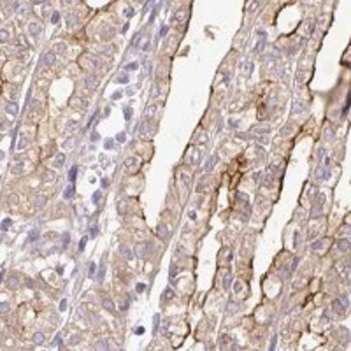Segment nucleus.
I'll list each match as a JSON object with an SVG mask.
<instances>
[{"label":"nucleus","instance_id":"1","mask_svg":"<svg viewBox=\"0 0 351 351\" xmlns=\"http://www.w3.org/2000/svg\"><path fill=\"white\" fill-rule=\"evenodd\" d=\"M53 60H54V53H48V54H46V58H44V63H46V65H49V63H53Z\"/></svg>","mask_w":351,"mask_h":351},{"label":"nucleus","instance_id":"2","mask_svg":"<svg viewBox=\"0 0 351 351\" xmlns=\"http://www.w3.org/2000/svg\"><path fill=\"white\" fill-rule=\"evenodd\" d=\"M7 111H9L11 114H16V112H18V107L13 106V104H7Z\"/></svg>","mask_w":351,"mask_h":351},{"label":"nucleus","instance_id":"3","mask_svg":"<svg viewBox=\"0 0 351 351\" xmlns=\"http://www.w3.org/2000/svg\"><path fill=\"white\" fill-rule=\"evenodd\" d=\"M184 14H186L184 11H178V13H176V18H174V19H176V21H181V19L184 18Z\"/></svg>","mask_w":351,"mask_h":351},{"label":"nucleus","instance_id":"4","mask_svg":"<svg viewBox=\"0 0 351 351\" xmlns=\"http://www.w3.org/2000/svg\"><path fill=\"white\" fill-rule=\"evenodd\" d=\"M69 179H70V183H74V179H76V167H72V170L69 172Z\"/></svg>","mask_w":351,"mask_h":351},{"label":"nucleus","instance_id":"5","mask_svg":"<svg viewBox=\"0 0 351 351\" xmlns=\"http://www.w3.org/2000/svg\"><path fill=\"white\" fill-rule=\"evenodd\" d=\"M60 21V13H53V16H51V23H58Z\"/></svg>","mask_w":351,"mask_h":351},{"label":"nucleus","instance_id":"6","mask_svg":"<svg viewBox=\"0 0 351 351\" xmlns=\"http://www.w3.org/2000/svg\"><path fill=\"white\" fill-rule=\"evenodd\" d=\"M30 32H32V34H39V27H37L35 23H32V25H30Z\"/></svg>","mask_w":351,"mask_h":351},{"label":"nucleus","instance_id":"7","mask_svg":"<svg viewBox=\"0 0 351 351\" xmlns=\"http://www.w3.org/2000/svg\"><path fill=\"white\" fill-rule=\"evenodd\" d=\"M72 193H74V188H72V186H70V188H67V191H65V199H70Z\"/></svg>","mask_w":351,"mask_h":351},{"label":"nucleus","instance_id":"8","mask_svg":"<svg viewBox=\"0 0 351 351\" xmlns=\"http://www.w3.org/2000/svg\"><path fill=\"white\" fill-rule=\"evenodd\" d=\"M104 306H106L107 309H109V311H112V309H114V304H111L109 300H104Z\"/></svg>","mask_w":351,"mask_h":351},{"label":"nucleus","instance_id":"9","mask_svg":"<svg viewBox=\"0 0 351 351\" xmlns=\"http://www.w3.org/2000/svg\"><path fill=\"white\" fill-rule=\"evenodd\" d=\"M125 16H126V18H132V16H133V11L130 9V7H128V9H125Z\"/></svg>","mask_w":351,"mask_h":351},{"label":"nucleus","instance_id":"10","mask_svg":"<svg viewBox=\"0 0 351 351\" xmlns=\"http://www.w3.org/2000/svg\"><path fill=\"white\" fill-rule=\"evenodd\" d=\"M98 199H100V191H97V193L93 195V202H95V204L98 202Z\"/></svg>","mask_w":351,"mask_h":351},{"label":"nucleus","instance_id":"11","mask_svg":"<svg viewBox=\"0 0 351 351\" xmlns=\"http://www.w3.org/2000/svg\"><path fill=\"white\" fill-rule=\"evenodd\" d=\"M9 225H11V219H5V221H4V230H7Z\"/></svg>","mask_w":351,"mask_h":351},{"label":"nucleus","instance_id":"12","mask_svg":"<svg viewBox=\"0 0 351 351\" xmlns=\"http://www.w3.org/2000/svg\"><path fill=\"white\" fill-rule=\"evenodd\" d=\"M165 34H167V27H162V30H160V37H163Z\"/></svg>","mask_w":351,"mask_h":351}]
</instances>
